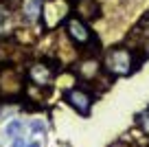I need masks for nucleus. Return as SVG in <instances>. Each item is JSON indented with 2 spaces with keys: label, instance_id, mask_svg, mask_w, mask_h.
<instances>
[{
  "label": "nucleus",
  "instance_id": "4",
  "mask_svg": "<svg viewBox=\"0 0 149 147\" xmlns=\"http://www.w3.org/2000/svg\"><path fill=\"white\" fill-rule=\"evenodd\" d=\"M66 33H68V37L74 42V44H94V37L92 33H90L88 24L84 22L81 18H70L68 22H66Z\"/></svg>",
  "mask_w": 149,
  "mask_h": 147
},
{
  "label": "nucleus",
  "instance_id": "14",
  "mask_svg": "<svg viewBox=\"0 0 149 147\" xmlns=\"http://www.w3.org/2000/svg\"><path fill=\"white\" fill-rule=\"evenodd\" d=\"M5 60V48H2V44H0V62Z\"/></svg>",
  "mask_w": 149,
  "mask_h": 147
},
{
  "label": "nucleus",
  "instance_id": "5",
  "mask_svg": "<svg viewBox=\"0 0 149 147\" xmlns=\"http://www.w3.org/2000/svg\"><path fill=\"white\" fill-rule=\"evenodd\" d=\"M64 99L81 114H88L90 108H92V94L88 90H84V88H70L64 94Z\"/></svg>",
  "mask_w": 149,
  "mask_h": 147
},
{
  "label": "nucleus",
  "instance_id": "2",
  "mask_svg": "<svg viewBox=\"0 0 149 147\" xmlns=\"http://www.w3.org/2000/svg\"><path fill=\"white\" fill-rule=\"evenodd\" d=\"M24 88L22 75L11 66L0 68V94L2 97H18Z\"/></svg>",
  "mask_w": 149,
  "mask_h": 147
},
{
  "label": "nucleus",
  "instance_id": "11",
  "mask_svg": "<svg viewBox=\"0 0 149 147\" xmlns=\"http://www.w3.org/2000/svg\"><path fill=\"white\" fill-rule=\"evenodd\" d=\"M138 125L145 130V132H149V112H145V114L138 116Z\"/></svg>",
  "mask_w": 149,
  "mask_h": 147
},
{
  "label": "nucleus",
  "instance_id": "12",
  "mask_svg": "<svg viewBox=\"0 0 149 147\" xmlns=\"http://www.w3.org/2000/svg\"><path fill=\"white\" fill-rule=\"evenodd\" d=\"M13 147H24V141H22V138H15V141H13Z\"/></svg>",
  "mask_w": 149,
  "mask_h": 147
},
{
  "label": "nucleus",
  "instance_id": "3",
  "mask_svg": "<svg viewBox=\"0 0 149 147\" xmlns=\"http://www.w3.org/2000/svg\"><path fill=\"white\" fill-rule=\"evenodd\" d=\"M44 22L48 29H55L59 22H64L68 15V0H48L44 7Z\"/></svg>",
  "mask_w": 149,
  "mask_h": 147
},
{
  "label": "nucleus",
  "instance_id": "1",
  "mask_svg": "<svg viewBox=\"0 0 149 147\" xmlns=\"http://www.w3.org/2000/svg\"><path fill=\"white\" fill-rule=\"evenodd\" d=\"M138 64H140V57H136V53H132L125 46H114L103 57V70L114 75V77L116 75L118 77L130 75L134 68H138Z\"/></svg>",
  "mask_w": 149,
  "mask_h": 147
},
{
  "label": "nucleus",
  "instance_id": "10",
  "mask_svg": "<svg viewBox=\"0 0 149 147\" xmlns=\"http://www.w3.org/2000/svg\"><path fill=\"white\" fill-rule=\"evenodd\" d=\"M20 130H22V123H20V121H11V123L7 125V134H9V136H18Z\"/></svg>",
  "mask_w": 149,
  "mask_h": 147
},
{
  "label": "nucleus",
  "instance_id": "13",
  "mask_svg": "<svg viewBox=\"0 0 149 147\" xmlns=\"http://www.w3.org/2000/svg\"><path fill=\"white\" fill-rule=\"evenodd\" d=\"M33 130H35V132H42L44 125H42V123H33Z\"/></svg>",
  "mask_w": 149,
  "mask_h": 147
},
{
  "label": "nucleus",
  "instance_id": "15",
  "mask_svg": "<svg viewBox=\"0 0 149 147\" xmlns=\"http://www.w3.org/2000/svg\"><path fill=\"white\" fill-rule=\"evenodd\" d=\"M29 147H40V145H37V143H31V145H29Z\"/></svg>",
  "mask_w": 149,
  "mask_h": 147
},
{
  "label": "nucleus",
  "instance_id": "9",
  "mask_svg": "<svg viewBox=\"0 0 149 147\" xmlns=\"http://www.w3.org/2000/svg\"><path fill=\"white\" fill-rule=\"evenodd\" d=\"M40 9H42V0H31V2L26 5V9H24L26 11V18L33 22V20L40 15Z\"/></svg>",
  "mask_w": 149,
  "mask_h": 147
},
{
  "label": "nucleus",
  "instance_id": "8",
  "mask_svg": "<svg viewBox=\"0 0 149 147\" xmlns=\"http://www.w3.org/2000/svg\"><path fill=\"white\" fill-rule=\"evenodd\" d=\"M79 75L84 77V81H94V79L101 75V70H103V66L99 64V60L94 55H90V57H86L84 62L79 64Z\"/></svg>",
  "mask_w": 149,
  "mask_h": 147
},
{
  "label": "nucleus",
  "instance_id": "6",
  "mask_svg": "<svg viewBox=\"0 0 149 147\" xmlns=\"http://www.w3.org/2000/svg\"><path fill=\"white\" fill-rule=\"evenodd\" d=\"M53 77H55L53 68L48 64H44V62H37V64H33L31 68H29V79H31V83L37 86V88H48L53 83Z\"/></svg>",
  "mask_w": 149,
  "mask_h": 147
},
{
  "label": "nucleus",
  "instance_id": "7",
  "mask_svg": "<svg viewBox=\"0 0 149 147\" xmlns=\"http://www.w3.org/2000/svg\"><path fill=\"white\" fill-rule=\"evenodd\" d=\"M74 13H77V18L84 20V22H90V20H97L99 18L101 7H99L97 0H79L77 7H74Z\"/></svg>",
  "mask_w": 149,
  "mask_h": 147
}]
</instances>
